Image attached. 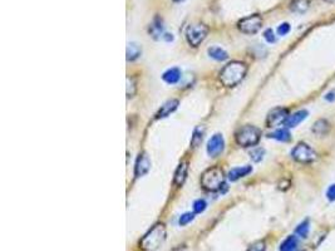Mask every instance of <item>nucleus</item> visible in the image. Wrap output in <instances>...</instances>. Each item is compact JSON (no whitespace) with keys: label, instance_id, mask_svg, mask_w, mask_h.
<instances>
[{"label":"nucleus","instance_id":"obj_6","mask_svg":"<svg viewBox=\"0 0 335 251\" xmlns=\"http://www.w3.org/2000/svg\"><path fill=\"white\" fill-rule=\"evenodd\" d=\"M292 156L300 163H312L317 160V152L307 143H298L292 151Z\"/></svg>","mask_w":335,"mask_h":251},{"label":"nucleus","instance_id":"obj_1","mask_svg":"<svg viewBox=\"0 0 335 251\" xmlns=\"http://www.w3.org/2000/svg\"><path fill=\"white\" fill-rule=\"evenodd\" d=\"M248 72V67L243 62H231L225 65L224 69L220 73V82L225 87L237 86Z\"/></svg>","mask_w":335,"mask_h":251},{"label":"nucleus","instance_id":"obj_10","mask_svg":"<svg viewBox=\"0 0 335 251\" xmlns=\"http://www.w3.org/2000/svg\"><path fill=\"white\" fill-rule=\"evenodd\" d=\"M151 169V161L148 158V156L146 153H142L139 155V157L137 158L136 167H134V175L136 177H142L145 176Z\"/></svg>","mask_w":335,"mask_h":251},{"label":"nucleus","instance_id":"obj_30","mask_svg":"<svg viewBox=\"0 0 335 251\" xmlns=\"http://www.w3.org/2000/svg\"><path fill=\"white\" fill-rule=\"evenodd\" d=\"M264 38H265V40L268 41V43H275L276 40V36L275 34H274L273 29H268V30L264 31Z\"/></svg>","mask_w":335,"mask_h":251},{"label":"nucleus","instance_id":"obj_23","mask_svg":"<svg viewBox=\"0 0 335 251\" xmlns=\"http://www.w3.org/2000/svg\"><path fill=\"white\" fill-rule=\"evenodd\" d=\"M141 55V48L136 43H129L127 47V59L134 60Z\"/></svg>","mask_w":335,"mask_h":251},{"label":"nucleus","instance_id":"obj_27","mask_svg":"<svg viewBox=\"0 0 335 251\" xmlns=\"http://www.w3.org/2000/svg\"><path fill=\"white\" fill-rule=\"evenodd\" d=\"M266 250V244L265 241H256L253 245H250V248L248 249V251H265Z\"/></svg>","mask_w":335,"mask_h":251},{"label":"nucleus","instance_id":"obj_24","mask_svg":"<svg viewBox=\"0 0 335 251\" xmlns=\"http://www.w3.org/2000/svg\"><path fill=\"white\" fill-rule=\"evenodd\" d=\"M310 233V223L309 220H305L303 221L302 224H300L299 226H298L297 229H295V234H297L299 238H303V239H307L308 235H309Z\"/></svg>","mask_w":335,"mask_h":251},{"label":"nucleus","instance_id":"obj_33","mask_svg":"<svg viewBox=\"0 0 335 251\" xmlns=\"http://www.w3.org/2000/svg\"><path fill=\"white\" fill-rule=\"evenodd\" d=\"M175 1H178V3H180V1H183V0H175Z\"/></svg>","mask_w":335,"mask_h":251},{"label":"nucleus","instance_id":"obj_8","mask_svg":"<svg viewBox=\"0 0 335 251\" xmlns=\"http://www.w3.org/2000/svg\"><path fill=\"white\" fill-rule=\"evenodd\" d=\"M289 118V111L283 107L274 108L273 111L269 112L268 118H266V126L270 128H276L281 124H285Z\"/></svg>","mask_w":335,"mask_h":251},{"label":"nucleus","instance_id":"obj_18","mask_svg":"<svg viewBox=\"0 0 335 251\" xmlns=\"http://www.w3.org/2000/svg\"><path fill=\"white\" fill-rule=\"evenodd\" d=\"M298 239L297 236H289V238H286L285 240L281 243L280 245V251H297L298 250Z\"/></svg>","mask_w":335,"mask_h":251},{"label":"nucleus","instance_id":"obj_12","mask_svg":"<svg viewBox=\"0 0 335 251\" xmlns=\"http://www.w3.org/2000/svg\"><path fill=\"white\" fill-rule=\"evenodd\" d=\"M177 106H178V101H176V99H170V101H167L166 103H163L162 106H161L160 111H158L157 114H156V118L157 119L166 118V117L170 116L172 112L176 111Z\"/></svg>","mask_w":335,"mask_h":251},{"label":"nucleus","instance_id":"obj_14","mask_svg":"<svg viewBox=\"0 0 335 251\" xmlns=\"http://www.w3.org/2000/svg\"><path fill=\"white\" fill-rule=\"evenodd\" d=\"M312 131L315 133V135L319 136V137L327 136L330 131V123L327 121V119H318V121L314 123V126H313Z\"/></svg>","mask_w":335,"mask_h":251},{"label":"nucleus","instance_id":"obj_19","mask_svg":"<svg viewBox=\"0 0 335 251\" xmlns=\"http://www.w3.org/2000/svg\"><path fill=\"white\" fill-rule=\"evenodd\" d=\"M204 135H205V128L202 126H199L194 130V133H192V137H191V146L192 147H199L201 145L202 140H204Z\"/></svg>","mask_w":335,"mask_h":251},{"label":"nucleus","instance_id":"obj_32","mask_svg":"<svg viewBox=\"0 0 335 251\" xmlns=\"http://www.w3.org/2000/svg\"><path fill=\"white\" fill-rule=\"evenodd\" d=\"M325 99H327V101H329V102H332V101H334L335 99V93H329V94H327V96H325Z\"/></svg>","mask_w":335,"mask_h":251},{"label":"nucleus","instance_id":"obj_15","mask_svg":"<svg viewBox=\"0 0 335 251\" xmlns=\"http://www.w3.org/2000/svg\"><path fill=\"white\" fill-rule=\"evenodd\" d=\"M187 171H188V163L182 162L178 165L177 170L175 172V184L177 186H182L183 182L186 181V177H187Z\"/></svg>","mask_w":335,"mask_h":251},{"label":"nucleus","instance_id":"obj_11","mask_svg":"<svg viewBox=\"0 0 335 251\" xmlns=\"http://www.w3.org/2000/svg\"><path fill=\"white\" fill-rule=\"evenodd\" d=\"M308 111L307 109H300V111L295 112L294 114H292V116H289V118H288V121H286L285 126L286 128H295L298 127L300 123H302L304 119H307L308 117Z\"/></svg>","mask_w":335,"mask_h":251},{"label":"nucleus","instance_id":"obj_4","mask_svg":"<svg viewBox=\"0 0 335 251\" xmlns=\"http://www.w3.org/2000/svg\"><path fill=\"white\" fill-rule=\"evenodd\" d=\"M260 138L261 131L255 126H251V124H246L236 132L237 145L243 146V147H250V146L258 145Z\"/></svg>","mask_w":335,"mask_h":251},{"label":"nucleus","instance_id":"obj_7","mask_svg":"<svg viewBox=\"0 0 335 251\" xmlns=\"http://www.w3.org/2000/svg\"><path fill=\"white\" fill-rule=\"evenodd\" d=\"M263 26V18L259 14L246 16L239 21V29L245 34H255Z\"/></svg>","mask_w":335,"mask_h":251},{"label":"nucleus","instance_id":"obj_29","mask_svg":"<svg viewBox=\"0 0 335 251\" xmlns=\"http://www.w3.org/2000/svg\"><path fill=\"white\" fill-rule=\"evenodd\" d=\"M290 29H292V28H290L289 23L280 24V25H279V28H278V34H279V35L284 36V35H286V34H289Z\"/></svg>","mask_w":335,"mask_h":251},{"label":"nucleus","instance_id":"obj_31","mask_svg":"<svg viewBox=\"0 0 335 251\" xmlns=\"http://www.w3.org/2000/svg\"><path fill=\"white\" fill-rule=\"evenodd\" d=\"M327 197L330 201H335V184L329 186V189L327 190Z\"/></svg>","mask_w":335,"mask_h":251},{"label":"nucleus","instance_id":"obj_9","mask_svg":"<svg viewBox=\"0 0 335 251\" xmlns=\"http://www.w3.org/2000/svg\"><path fill=\"white\" fill-rule=\"evenodd\" d=\"M225 147V142H224V137L220 133H216V135L212 136L210 138L209 143H207V153H209L211 157H217L220 153H222Z\"/></svg>","mask_w":335,"mask_h":251},{"label":"nucleus","instance_id":"obj_21","mask_svg":"<svg viewBox=\"0 0 335 251\" xmlns=\"http://www.w3.org/2000/svg\"><path fill=\"white\" fill-rule=\"evenodd\" d=\"M207 52H209V55L212 58V59L219 60V62H222V60L227 59V57H229L227 53L220 47H211V48H209Z\"/></svg>","mask_w":335,"mask_h":251},{"label":"nucleus","instance_id":"obj_16","mask_svg":"<svg viewBox=\"0 0 335 251\" xmlns=\"http://www.w3.org/2000/svg\"><path fill=\"white\" fill-rule=\"evenodd\" d=\"M181 78V70L178 68H171V69L166 70L162 75V79L168 84H175L180 80Z\"/></svg>","mask_w":335,"mask_h":251},{"label":"nucleus","instance_id":"obj_25","mask_svg":"<svg viewBox=\"0 0 335 251\" xmlns=\"http://www.w3.org/2000/svg\"><path fill=\"white\" fill-rule=\"evenodd\" d=\"M264 155H265V151H264V148L260 147L254 148V150L250 152V157L254 162H260V161L264 158Z\"/></svg>","mask_w":335,"mask_h":251},{"label":"nucleus","instance_id":"obj_2","mask_svg":"<svg viewBox=\"0 0 335 251\" xmlns=\"http://www.w3.org/2000/svg\"><path fill=\"white\" fill-rule=\"evenodd\" d=\"M166 236L167 233H166L165 225L157 224L141 239L139 248L143 251H157L165 244Z\"/></svg>","mask_w":335,"mask_h":251},{"label":"nucleus","instance_id":"obj_17","mask_svg":"<svg viewBox=\"0 0 335 251\" xmlns=\"http://www.w3.org/2000/svg\"><path fill=\"white\" fill-rule=\"evenodd\" d=\"M150 34L155 39H160L161 36H162V38H163L165 33H163L162 19L155 18V20H153V23L151 24V26H150Z\"/></svg>","mask_w":335,"mask_h":251},{"label":"nucleus","instance_id":"obj_22","mask_svg":"<svg viewBox=\"0 0 335 251\" xmlns=\"http://www.w3.org/2000/svg\"><path fill=\"white\" fill-rule=\"evenodd\" d=\"M309 0H294L290 5V9L295 13H305L309 9Z\"/></svg>","mask_w":335,"mask_h":251},{"label":"nucleus","instance_id":"obj_26","mask_svg":"<svg viewBox=\"0 0 335 251\" xmlns=\"http://www.w3.org/2000/svg\"><path fill=\"white\" fill-rule=\"evenodd\" d=\"M205 209H206V202H205V200H196V201L194 202V211L196 214H201L204 213Z\"/></svg>","mask_w":335,"mask_h":251},{"label":"nucleus","instance_id":"obj_3","mask_svg":"<svg viewBox=\"0 0 335 251\" xmlns=\"http://www.w3.org/2000/svg\"><path fill=\"white\" fill-rule=\"evenodd\" d=\"M201 186L210 192L217 191L225 186V175L220 167H211L201 176Z\"/></svg>","mask_w":335,"mask_h":251},{"label":"nucleus","instance_id":"obj_5","mask_svg":"<svg viewBox=\"0 0 335 251\" xmlns=\"http://www.w3.org/2000/svg\"><path fill=\"white\" fill-rule=\"evenodd\" d=\"M209 33V28L205 24H192L186 30V39L192 47H199Z\"/></svg>","mask_w":335,"mask_h":251},{"label":"nucleus","instance_id":"obj_28","mask_svg":"<svg viewBox=\"0 0 335 251\" xmlns=\"http://www.w3.org/2000/svg\"><path fill=\"white\" fill-rule=\"evenodd\" d=\"M194 218H195L194 214L186 213V214H183V215H181L180 221H178V223H180L181 226H185V225H187V224H190L191 221L194 220Z\"/></svg>","mask_w":335,"mask_h":251},{"label":"nucleus","instance_id":"obj_13","mask_svg":"<svg viewBox=\"0 0 335 251\" xmlns=\"http://www.w3.org/2000/svg\"><path fill=\"white\" fill-rule=\"evenodd\" d=\"M251 171H253V167H251V166L248 165L241 166V167H235V169H232L227 176H229L230 181H237V180H240L241 177L248 176Z\"/></svg>","mask_w":335,"mask_h":251},{"label":"nucleus","instance_id":"obj_20","mask_svg":"<svg viewBox=\"0 0 335 251\" xmlns=\"http://www.w3.org/2000/svg\"><path fill=\"white\" fill-rule=\"evenodd\" d=\"M270 137L276 141H280V142H289L290 138H292V135H290L288 128H280V130H276L275 132L271 133Z\"/></svg>","mask_w":335,"mask_h":251}]
</instances>
